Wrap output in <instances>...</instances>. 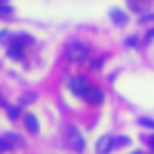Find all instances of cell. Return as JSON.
<instances>
[{"instance_id": "13", "label": "cell", "mask_w": 154, "mask_h": 154, "mask_svg": "<svg viewBox=\"0 0 154 154\" xmlns=\"http://www.w3.org/2000/svg\"><path fill=\"white\" fill-rule=\"evenodd\" d=\"M11 40H13V34H11L9 30H2V32H0V42H5V45H11Z\"/></svg>"}, {"instance_id": "4", "label": "cell", "mask_w": 154, "mask_h": 154, "mask_svg": "<svg viewBox=\"0 0 154 154\" xmlns=\"http://www.w3.org/2000/svg\"><path fill=\"white\" fill-rule=\"evenodd\" d=\"M68 143H70V148L72 150H76V152H82L85 150V139H82V133L72 125V127H68Z\"/></svg>"}, {"instance_id": "19", "label": "cell", "mask_w": 154, "mask_h": 154, "mask_svg": "<svg viewBox=\"0 0 154 154\" xmlns=\"http://www.w3.org/2000/svg\"><path fill=\"white\" fill-rule=\"evenodd\" d=\"M141 21H154V13H150V15H143V17H141Z\"/></svg>"}, {"instance_id": "1", "label": "cell", "mask_w": 154, "mask_h": 154, "mask_svg": "<svg viewBox=\"0 0 154 154\" xmlns=\"http://www.w3.org/2000/svg\"><path fill=\"white\" fill-rule=\"evenodd\" d=\"M66 57L72 61V63H85L91 55H89V47L87 45H82V42H78V40H74V42H70L68 47H66Z\"/></svg>"}, {"instance_id": "17", "label": "cell", "mask_w": 154, "mask_h": 154, "mask_svg": "<svg viewBox=\"0 0 154 154\" xmlns=\"http://www.w3.org/2000/svg\"><path fill=\"white\" fill-rule=\"evenodd\" d=\"M143 40H146V42H152V40H154V28H150V30H148V34H146V38H143Z\"/></svg>"}, {"instance_id": "23", "label": "cell", "mask_w": 154, "mask_h": 154, "mask_svg": "<svg viewBox=\"0 0 154 154\" xmlns=\"http://www.w3.org/2000/svg\"><path fill=\"white\" fill-rule=\"evenodd\" d=\"M131 154H143V152H141V150H135V152H131Z\"/></svg>"}, {"instance_id": "22", "label": "cell", "mask_w": 154, "mask_h": 154, "mask_svg": "<svg viewBox=\"0 0 154 154\" xmlns=\"http://www.w3.org/2000/svg\"><path fill=\"white\" fill-rule=\"evenodd\" d=\"M5 5H9V0H0V7H5Z\"/></svg>"}, {"instance_id": "7", "label": "cell", "mask_w": 154, "mask_h": 154, "mask_svg": "<svg viewBox=\"0 0 154 154\" xmlns=\"http://www.w3.org/2000/svg\"><path fill=\"white\" fill-rule=\"evenodd\" d=\"M110 19H112L116 26H127L129 15H127L125 11H120V9H112V11H110Z\"/></svg>"}, {"instance_id": "6", "label": "cell", "mask_w": 154, "mask_h": 154, "mask_svg": "<svg viewBox=\"0 0 154 154\" xmlns=\"http://www.w3.org/2000/svg\"><path fill=\"white\" fill-rule=\"evenodd\" d=\"M85 99L89 101V103H93V106H99V103H103V99H106V95H103V91L99 89V87H89V91H87V95H85Z\"/></svg>"}, {"instance_id": "16", "label": "cell", "mask_w": 154, "mask_h": 154, "mask_svg": "<svg viewBox=\"0 0 154 154\" xmlns=\"http://www.w3.org/2000/svg\"><path fill=\"white\" fill-rule=\"evenodd\" d=\"M137 122H139L141 127H148V129H154V120H152V118H139Z\"/></svg>"}, {"instance_id": "5", "label": "cell", "mask_w": 154, "mask_h": 154, "mask_svg": "<svg viewBox=\"0 0 154 154\" xmlns=\"http://www.w3.org/2000/svg\"><path fill=\"white\" fill-rule=\"evenodd\" d=\"M114 150V137L112 135H101L95 143V154H110Z\"/></svg>"}, {"instance_id": "10", "label": "cell", "mask_w": 154, "mask_h": 154, "mask_svg": "<svg viewBox=\"0 0 154 154\" xmlns=\"http://www.w3.org/2000/svg\"><path fill=\"white\" fill-rule=\"evenodd\" d=\"M7 55H9L11 59H23V47H19V45L11 42V45H9V49H7Z\"/></svg>"}, {"instance_id": "3", "label": "cell", "mask_w": 154, "mask_h": 154, "mask_svg": "<svg viewBox=\"0 0 154 154\" xmlns=\"http://www.w3.org/2000/svg\"><path fill=\"white\" fill-rule=\"evenodd\" d=\"M89 82H87V78L85 76H72L70 78V82H68V89L76 95V97H85L87 95V91H89Z\"/></svg>"}, {"instance_id": "14", "label": "cell", "mask_w": 154, "mask_h": 154, "mask_svg": "<svg viewBox=\"0 0 154 154\" xmlns=\"http://www.w3.org/2000/svg\"><path fill=\"white\" fill-rule=\"evenodd\" d=\"M129 143H131V139H129V137H125V135H122V137H116V139H114V148H120V146H129Z\"/></svg>"}, {"instance_id": "15", "label": "cell", "mask_w": 154, "mask_h": 154, "mask_svg": "<svg viewBox=\"0 0 154 154\" xmlns=\"http://www.w3.org/2000/svg\"><path fill=\"white\" fill-rule=\"evenodd\" d=\"M125 45H127L129 49H135V47H139V40H137L135 36H129V38L125 40Z\"/></svg>"}, {"instance_id": "20", "label": "cell", "mask_w": 154, "mask_h": 154, "mask_svg": "<svg viewBox=\"0 0 154 154\" xmlns=\"http://www.w3.org/2000/svg\"><path fill=\"white\" fill-rule=\"evenodd\" d=\"M101 63H103V57H99V59H97V61H93V68H95V70H97V68H99V66H101Z\"/></svg>"}, {"instance_id": "9", "label": "cell", "mask_w": 154, "mask_h": 154, "mask_svg": "<svg viewBox=\"0 0 154 154\" xmlns=\"http://www.w3.org/2000/svg\"><path fill=\"white\" fill-rule=\"evenodd\" d=\"M23 120H26V127H28V131H30V133H38V131H40L38 118H36L34 114H26V116H23Z\"/></svg>"}, {"instance_id": "24", "label": "cell", "mask_w": 154, "mask_h": 154, "mask_svg": "<svg viewBox=\"0 0 154 154\" xmlns=\"http://www.w3.org/2000/svg\"><path fill=\"white\" fill-rule=\"evenodd\" d=\"M0 106H5V99H2V97H0Z\"/></svg>"}, {"instance_id": "2", "label": "cell", "mask_w": 154, "mask_h": 154, "mask_svg": "<svg viewBox=\"0 0 154 154\" xmlns=\"http://www.w3.org/2000/svg\"><path fill=\"white\" fill-rule=\"evenodd\" d=\"M23 146V139L17 135V133H5L0 135V152H9V150H15Z\"/></svg>"}, {"instance_id": "18", "label": "cell", "mask_w": 154, "mask_h": 154, "mask_svg": "<svg viewBox=\"0 0 154 154\" xmlns=\"http://www.w3.org/2000/svg\"><path fill=\"white\" fill-rule=\"evenodd\" d=\"M129 9H131V11H137V13L141 11V7H139V5H135V0H129Z\"/></svg>"}, {"instance_id": "8", "label": "cell", "mask_w": 154, "mask_h": 154, "mask_svg": "<svg viewBox=\"0 0 154 154\" xmlns=\"http://www.w3.org/2000/svg\"><path fill=\"white\" fill-rule=\"evenodd\" d=\"M11 42H15V45H19V47L34 45V36L28 34V32H19V34H13V40H11Z\"/></svg>"}, {"instance_id": "21", "label": "cell", "mask_w": 154, "mask_h": 154, "mask_svg": "<svg viewBox=\"0 0 154 154\" xmlns=\"http://www.w3.org/2000/svg\"><path fill=\"white\" fill-rule=\"evenodd\" d=\"M148 143H150V146L154 148V135H150V137H148Z\"/></svg>"}, {"instance_id": "12", "label": "cell", "mask_w": 154, "mask_h": 154, "mask_svg": "<svg viewBox=\"0 0 154 154\" xmlns=\"http://www.w3.org/2000/svg\"><path fill=\"white\" fill-rule=\"evenodd\" d=\"M13 15V7L11 5H5V7H0V19H7Z\"/></svg>"}, {"instance_id": "11", "label": "cell", "mask_w": 154, "mask_h": 154, "mask_svg": "<svg viewBox=\"0 0 154 154\" xmlns=\"http://www.w3.org/2000/svg\"><path fill=\"white\" fill-rule=\"evenodd\" d=\"M7 108V114H9V118H19V106H5Z\"/></svg>"}]
</instances>
